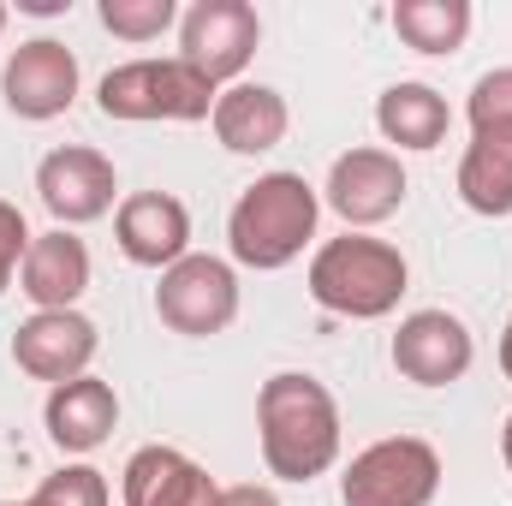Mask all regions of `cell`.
Masks as SVG:
<instances>
[{
	"mask_svg": "<svg viewBox=\"0 0 512 506\" xmlns=\"http://www.w3.org/2000/svg\"><path fill=\"white\" fill-rule=\"evenodd\" d=\"M256 441L262 465L280 483H316L340 465V399L304 370H280L256 393Z\"/></svg>",
	"mask_w": 512,
	"mask_h": 506,
	"instance_id": "cell-1",
	"label": "cell"
},
{
	"mask_svg": "<svg viewBox=\"0 0 512 506\" xmlns=\"http://www.w3.org/2000/svg\"><path fill=\"white\" fill-rule=\"evenodd\" d=\"M316 221H322V197L304 173H286V167L262 173L256 185L239 191L227 215V251L239 268H256V274L292 268L316 245Z\"/></svg>",
	"mask_w": 512,
	"mask_h": 506,
	"instance_id": "cell-2",
	"label": "cell"
},
{
	"mask_svg": "<svg viewBox=\"0 0 512 506\" xmlns=\"http://www.w3.org/2000/svg\"><path fill=\"white\" fill-rule=\"evenodd\" d=\"M304 286H310V298H316L328 316L382 322V316L399 310V298H405V286H411V262H405L399 245H387V239L340 233V239L316 245Z\"/></svg>",
	"mask_w": 512,
	"mask_h": 506,
	"instance_id": "cell-3",
	"label": "cell"
},
{
	"mask_svg": "<svg viewBox=\"0 0 512 506\" xmlns=\"http://www.w3.org/2000/svg\"><path fill=\"white\" fill-rule=\"evenodd\" d=\"M215 96L221 90L209 78H197L179 54L173 60H126L96 84V108L108 120H126V126H149V120L197 126L215 114Z\"/></svg>",
	"mask_w": 512,
	"mask_h": 506,
	"instance_id": "cell-4",
	"label": "cell"
},
{
	"mask_svg": "<svg viewBox=\"0 0 512 506\" xmlns=\"http://www.w3.org/2000/svg\"><path fill=\"white\" fill-rule=\"evenodd\" d=\"M435 495H441V453L423 435L370 441L340 477V506H429Z\"/></svg>",
	"mask_w": 512,
	"mask_h": 506,
	"instance_id": "cell-5",
	"label": "cell"
},
{
	"mask_svg": "<svg viewBox=\"0 0 512 506\" xmlns=\"http://www.w3.org/2000/svg\"><path fill=\"white\" fill-rule=\"evenodd\" d=\"M155 316L161 328L185 334V340H209L227 334L239 322V268L227 256H185L161 274L155 286Z\"/></svg>",
	"mask_w": 512,
	"mask_h": 506,
	"instance_id": "cell-6",
	"label": "cell"
},
{
	"mask_svg": "<svg viewBox=\"0 0 512 506\" xmlns=\"http://www.w3.org/2000/svg\"><path fill=\"white\" fill-rule=\"evenodd\" d=\"M256 42H262V18L251 0H197L179 12V60L197 78H209L215 90L245 84Z\"/></svg>",
	"mask_w": 512,
	"mask_h": 506,
	"instance_id": "cell-7",
	"label": "cell"
},
{
	"mask_svg": "<svg viewBox=\"0 0 512 506\" xmlns=\"http://www.w3.org/2000/svg\"><path fill=\"white\" fill-rule=\"evenodd\" d=\"M114 191H120V173L90 143H66V149H48L36 161V197L54 215V227H66V233L102 221L114 209Z\"/></svg>",
	"mask_w": 512,
	"mask_h": 506,
	"instance_id": "cell-8",
	"label": "cell"
},
{
	"mask_svg": "<svg viewBox=\"0 0 512 506\" xmlns=\"http://www.w3.org/2000/svg\"><path fill=\"white\" fill-rule=\"evenodd\" d=\"M0 96L30 126L72 114V102H78V54L66 42H54V36L18 42L6 54V66H0Z\"/></svg>",
	"mask_w": 512,
	"mask_h": 506,
	"instance_id": "cell-9",
	"label": "cell"
},
{
	"mask_svg": "<svg viewBox=\"0 0 512 506\" xmlns=\"http://www.w3.org/2000/svg\"><path fill=\"white\" fill-rule=\"evenodd\" d=\"M405 197H411V179H405L393 149H346L328 167V185H322V203L346 221V233L393 221L405 209Z\"/></svg>",
	"mask_w": 512,
	"mask_h": 506,
	"instance_id": "cell-10",
	"label": "cell"
},
{
	"mask_svg": "<svg viewBox=\"0 0 512 506\" xmlns=\"http://www.w3.org/2000/svg\"><path fill=\"white\" fill-rule=\"evenodd\" d=\"M96 346H102V334H96V322H90L84 310H36V316L18 322V334H12V364L30 381L60 387V381L90 376Z\"/></svg>",
	"mask_w": 512,
	"mask_h": 506,
	"instance_id": "cell-11",
	"label": "cell"
},
{
	"mask_svg": "<svg viewBox=\"0 0 512 506\" xmlns=\"http://www.w3.org/2000/svg\"><path fill=\"white\" fill-rule=\"evenodd\" d=\"M387 358H393V370L411 381V387H453V381L471 370L477 340H471V328L453 310H411L399 322Z\"/></svg>",
	"mask_w": 512,
	"mask_h": 506,
	"instance_id": "cell-12",
	"label": "cell"
},
{
	"mask_svg": "<svg viewBox=\"0 0 512 506\" xmlns=\"http://www.w3.org/2000/svg\"><path fill=\"white\" fill-rule=\"evenodd\" d=\"M114 239H120L126 262L167 274L173 262L191 256V209L173 191H131L114 209Z\"/></svg>",
	"mask_w": 512,
	"mask_h": 506,
	"instance_id": "cell-13",
	"label": "cell"
},
{
	"mask_svg": "<svg viewBox=\"0 0 512 506\" xmlns=\"http://www.w3.org/2000/svg\"><path fill=\"white\" fill-rule=\"evenodd\" d=\"M42 423H48V441L66 459H90L120 429V393H114V381H102V376L60 381V387H48Z\"/></svg>",
	"mask_w": 512,
	"mask_h": 506,
	"instance_id": "cell-14",
	"label": "cell"
},
{
	"mask_svg": "<svg viewBox=\"0 0 512 506\" xmlns=\"http://www.w3.org/2000/svg\"><path fill=\"white\" fill-rule=\"evenodd\" d=\"M221 483L179 447H137L120 471V506H215Z\"/></svg>",
	"mask_w": 512,
	"mask_h": 506,
	"instance_id": "cell-15",
	"label": "cell"
},
{
	"mask_svg": "<svg viewBox=\"0 0 512 506\" xmlns=\"http://www.w3.org/2000/svg\"><path fill=\"white\" fill-rule=\"evenodd\" d=\"M18 292L36 310H78V298L90 292V251H84V239L66 233V227L36 233L24 262H18Z\"/></svg>",
	"mask_w": 512,
	"mask_h": 506,
	"instance_id": "cell-16",
	"label": "cell"
},
{
	"mask_svg": "<svg viewBox=\"0 0 512 506\" xmlns=\"http://www.w3.org/2000/svg\"><path fill=\"white\" fill-rule=\"evenodd\" d=\"M209 126L221 137V149L233 155H268L286 143V126H292V108L274 84H227L215 96V114Z\"/></svg>",
	"mask_w": 512,
	"mask_h": 506,
	"instance_id": "cell-17",
	"label": "cell"
},
{
	"mask_svg": "<svg viewBox=\"0 0 512 506\" xmlns=\"http://www.w3.org/2000/svg\"><path fill=\"white\" fill-rule=\"evenodd\" d=\"M376 126H382V137L393 149L423 155V149H441V143H447L453 108H447V96H441L435 84L399 78V84H387L382 102H376Z\"/></svg>",
	"mask_w": 512,
	"mask_h": 506,
	"instance_id": "cell-18",
	"label": "cell"
},
{
	"mask_svg": "<svg viewBox=\"0 0 512 506\" xmlns=\"http://www.w3.org/2000/svg\"><path fill=\"white\" fill-rule=\"evenodd\" d=\"M459 203L471 215H512V131H471L459 155Z\"/></svg>",
	"mask_w": 512,
	"mask_h": 506,
	"instance_id": "cell-19",
	"label": "cell"
},
{
	"mask_svg": "<svg viewBox=\"0 0 512 506\" xmlns=\"http://www.w3.org/2000/svg\"><path fill=\"white\" fill-rule=\"evenodd\" d=\"M393 30L411 54H459L471 36V0H399Z\"/></svg>",
	"mask_w": 512,
	"mask_h": 506,
	"instance_id": "cell-20",
	"label": "cell"
},
{
	"mask_svg": "<svg viewBox=\"0 0 512 506\" xmlns=\"http://www.w3.org/2000/svg\"><path fill=\"white\" fill-rule=\"evenodd\" d=\"M96 18L120 42H155V36H167L179 24V6L173 0H102Z\"/></svg>",
	"mask_w": 512,
	"mask_h": 506,
	"instance_id": "cell-21",
	"label": "cell"
},
{
	"mask_svg": "<svg viewBox=\"0 0 512 506\" xmlns=\"http://www.w3.org/2000/svg\"><path fill=\"white\" fill-rule=\"evenodd\" d=\"M108 477L96 471V465H60L54 477H42L36 483V495H24V501H0V506H108Z\"/></svg>",
	"mask_w": 512,
	"mask_h": 506,
	"instance_id": "cell-22",
	"label": "cell"
},
{
	"mask_svg": "<svg viewBox=\"0 0 512 506\" xmlns=\"http://www.w3.org/2000/svg\"><path fill=\"white\" fill-rule=\"evenodd\" d=\"M465 120H471V131H512V66H495L471 84Z\"/></svg>",
	"mask_w": 512,
	"mask_h": 506,
	"instance_id": "cell-23",
	"label": "cell"
},
{
	"mask_svg": "<svg viewBox=\"0 0 512 506\" xmlns=\"http://www.w3.org/2000/svg\"><path fill=\"white\" fill-rule=\"evenodd\" d=\"M30 239H36V233H30V221H24V209L0 197V298H6V286L18 280V262L30 251Z\"/></svg>",
	"mask_w": 512,
	"mask_h": 506,
	"instance_id": "cell-24",
	"label": "cell"
},
{
	"mask_svg": "<svg viewBox=\"0 0 512 506\" xmlns=\"http://www.w3.org/2000/svg\"><path fill=\"white\" fill-rule=\"evenodd\" d=\"M215 506H280V495L268 483H233V489H221Z\"/></svg>",
	"mask_w": 512,
	"mask_h": 506,
	"instance_id": "cell-25",
	"label": "cell"
},
{
	"mask_svg": "<svg viewBox=\"0 0 512 506\" xmlns=\"http://www.w3.org/2000/svg\"><path fill=\"white\" fill-rule=\"evenodd\" d=\"M72 0H18V12H30V18H60Z\"/></svg>",
	"mask_w": 512,
	"mask_h": 506,
	"instance_id": "cell-26",
	"label": "cell"
},
{
	"mask_svg": "<svg viewBox=\"0 0 512 506\" xmlns=\"http://www.w3.org/2000/svg\"><path fill=\"white\" fill-rule=\"evenodd\" d=\"M501 376L512 381V316H507V328H501Z\"/></svg>",
	"mask_w": 512,
	"mask_h": 506,
	"instance_id": "cell-27",
	"label": "cell"
},
{
	"mask_svg": "<svg viewBox=\"0 0 512 506\" xmlns=\"http://www.w3.org/2000/svg\"><path fill=\"white\" fill-rule=\"evenodd\" d=\"M501 459H507V471H512V417H507V429H501Z\"/></svg>",
	"mask_w": 512,
	"mask_h": 506,
	"instance_id": "cell-28",
	"label": "cell"
},
{
	"mask_svg": "<svg viewBox=\"0 0 512 506\" xmlns=\"http://www.w3.org/2000/svg\"><path fill=\"white\" fill-rule=\"evenodd\" d=\"M0 30H6V6H0Z\"/></svg>",
	"mask_w": 512,
	"mask_h": 506,
	"instance_id": "cell-29",
	"label": "cell"
}]
</instances>
